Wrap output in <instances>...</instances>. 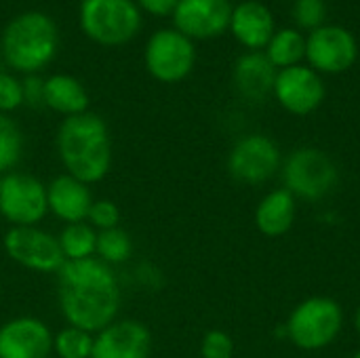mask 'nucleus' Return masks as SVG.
Here are the masks:
<instances>
[{
    "mask_svg": "<svg viewBox=\"0 0 360 358\" xmlns=\"http://www.w3.org/2000/svg\"><path fill=\"white\" fill-rule=\"evenodd\" d=\"M57 276V304L65 325L97 333L120 314L118 272L97 257L65 262Z\"/></svg>",
    "mask_w": 360,
    "mask_h": 358,
    "instance_id": "f257e3e1",
    "label": "nucleus"
},
{
    "mask_svg": "<svg viewBox=\"0 0 360 358\" xmlns=\"http://www.w3.org/2000/svg\"><path fill=\"white\" fill-rule=\"evenodd\" d=\"M57 158L63 173L93 186L112 171V135L99 114L82 112L63 118L55 135Z\"/></svg>",
    "mask_w": 360,
    "mask_h": 358,
    "instance_id": "f03ea898",
    "label": "nucleus"
},
{
    "mask_svg": "<svg viewBox=\"0 0 360 358\" xmlns=\"http://www.w3.org/2000/svg\"><path fill=\"white\" fill-rule=\"evenodd\" d=\"M0 46L8 68L32 76L53 61L59 46V34L49 15L27 11L6 23Z\"/></svg>",
    "mask_w": 360,
    "mask_h": 358,
    "instance_id": "7ed1b4c3",
    "label": "nucleus"
},
{
    "mask_svg": "<svg viewBox=\"0 0 360 358\" xmlns=\"http://www.w3.org/2000/svg\"><path fill=\"white\" fill-rule=\"evenodd\" d=\"M344 327L342 306L325 295L300 302L285 323V335L300 350H323L331 346Z\"/></svg>",
    "mask_w": 360,
    "mask_h": 358,
    "instance_id": "20e7f679",
    "label": "nucleus"
},
{
    "mask_svg": "<svg viewBox=\"0 0 360 358\" xmlns=\"http://www.w3.org/2000/svg\"><path fill=\"white\" fill-rule=\"evenodd\" d=\"M338 165L319 148H297L283 162V184L295 200H323L338 188Z\"/></svg>",
    "mask_w": 360,
    "mask_h": 358,
    "instance_id": "39448f33",
    "label": "nucleus"
},
{
    "mask_svg": "<svg viewBox=\"0 0 360 358\" xmlns=\"http://www.w3.org/2000/svg\"><path fill=\"white\" fill-rule=\"evenodd\" d=\"M141 25V11L135 0H82L80 27L97 44H127Z\"/></svg>",
    "mask_w": 360,
    "mask_h": 358,
    "instance_id": "423d86ee",
    "label": "nucleus"
},
{
    "mask_svg": "<svg viewBox=\"0 0 360 358\" xmlns=\"http://www.w3.org/2000/svg\"><path fill=\"white\" fill-rule=\"evenodd\" d=\"M46 215V184L40 177L25 171L0 177V217L11 228L40 226Z\"/></svg>",
    "mask_w": 360,
    "mask_h": 358,
    "instance_id": "0eeeda50",
    "label": "nucleus"
},
{
    "mask_svg": "<svg viewBox=\"0 0 360 358\" xmlns=\"http://www.w3.org/2000/svg\"><path fill=\"white\" fill-rule=\"evenodd\" d=\"M2 247L8 260L30 272L57 274L65 264L57 236L40 226L8 228L2 238Z\"/></svg>",
    "mask_w": 360,
    "mask_h": 358,
    "instance_id": "6e6552de",
    "label": "nucleus"
},
{
    "mask_svg": "<svg viewBox=\"0 0 360 358\" xmlns=\"http://www.w3.org/2000/svg\"><path fill=\"white\" fill-rule=\"evenodd\" d=\"M146 70L165 84L181 82L196 63V49L188 36L177 30H158L150 36L143 51Z\"/></svg>",
    "mask_w": 360,
    "mask_h": 358,
    "instance_id": "1a4fd4ad",
    "label": "nucleus"
},
{
    "mask_svg": "<svg viewBox=\"0 0 360 358\" xmlns=\"http://www.w3.org/2000/svg\"><path fill=\"white\" fill-rule=\"evenodd\" d=\"M281 165H283V158H281L278 146L274 143V139H270L268 135H259V133L240 137L232 146L228 160H226L230 177L245 186L266 184L268 179L276 175Z\"/></svg>",
    "mask_w": 360,
    "mask_h": 358,
    "instance_id": "9d476101",
    "label": "nucleus"
},
{
    "mask_svg": "<svg viewBox=\"0 0 360 358\" xmlns=\"http://www.w3.org/2000/svg\"><path fill=\"white\" fill-rule=\"evenodd\" d=\"M359 57L356 38L342 25H323L306 38V59L314 72L342 74Z\"/></svg>",
    "mask_w": 360,
    "mask_h": 358,
    "instance_id": "9b49d317",
    "label": "nucleus"
},
{
    "mask_svg": "<svg viewBox=\"0 0 360 358\" xmlns=\"http://www.w3.org/2000/svg\"><path fill=\"white\" fill-rule=\"evenodd\" d=\"M272 95L287 112L295 116H308L321 108L327 89L319 72L300 63L287 70H278Z\"/></svg>",
    "mask_w": 360,
    "mask_h": 358,
    "instance_id": "f8f14e48",
    "label": "nucleus"
},
{
    "mask_svg": "<svg viewBox=\"0 0 360 358\" xmlns=\"http://www.w3.org/2000/svg\"><path fill=\"white\" fill-rule=\"evenodd\" d=\"M53 331L30 314L13 317L0 325V358H51Z\"/></svg>",
    "mask_w": 360,
    "mask_h": 358,
    "instance_id": "ddd939ff",
    "label": "nucleus"
},
{
    "mask_svg": "<svg viewBox=\"0 0 360 358\" xmlns=\"http://www.w3.org/2000/svg\"><path fill=\"white\" fill-rule=\"evenodd\" d=\"M152 331L135 319H116L95 333L91 358H150Z\"/></svg>",
    "mask_w": 360,
    "mask_h": 358,
    "instance_id": "4468645a",
    "label": "nucleus"
},
{
    "mask_svg": "<svg viewBox=\"0 0 360 358\" xmlns=\"http://www.w3.org/2000/svg\"><path fill=\"white\" fill-rule=\"evenodd\" d=\"M232 8L230 0H179L173 11L175 30L190 40L215 38L230 27Z\"/></svg>",
    "mask_w": 360,
    "mask_h": 358,
    "instance_id": "2eb2a0df",
    "label": "nucleus"
},
{
    "mask_svg": "<svg viewBox=\"0 0 360 358\" xmlns=\"http://www.w3.org/2000/svg\"><path fill=\"white\" fill-rule=\"evenodd\" d=\"M95 196L91 192V186L68 175H55L49 184H46V203H49V213L68 224H78V222H86L89 209L93 205Z\"/></svg>",
    "mask_w": 360,
    "mask_h": 358,
    "instance_id": "dca6fc26",
    "label": "nucleus"
},
{
    "mask_svg": "<svg viewBox=\"0 0 360 358\" xmlns=\"http://www.w3.org/2000/svg\"><path fill=\"white\" fill-rule=\"evenodd\" d=\"M230 30L234 38L249 51H264L274 36V17L266 4L247 0L232 8Z\"/></svg>",
    "mask_w": 360,
    "mask_h": 358,
    "instance_id": "f3484780",
    "label": "nucleus"
},
{
    "mask_svg": "<svg viewBox=\"0 0 360 358\" xmlns=\"http://www.w3.org/2000/svg\"><path fill=\"white\" fill-rule=\"evenodd\" d=\"M278 70L270 63L264 51H249L234 65V84L245 99L264 101L274 91Z\"/></svg>",
    "mask_w": 360,
    "mask_h": 358,
    "instance_id": "a211bd4d",
    "label": "nucleus"
},
{
    "mask_svg": "<svg viewBox=\"0 0 360 358\" xmlns=\"http://www.w3.org/2000/svg\"><path fill=\"white\" fill-rule=\"evenodd\" d=\"M295 215V196L285 188L272 190L259 200L255 209V228L268 238H278L293 228Z\"/></svg>",
    "mask_w": 360,
    "mask_h": 358,
    "instance_id": "6ab92c4d",
    "label": "nucleus"
},
{
    "mask_svg": "<svg viewBox=\"0 0 360 358\" xmlns=\"http://www.w3.org/2000/svg\"><path fill=\"white\" fill-rule=\"evenodd\" d=\"M44 108L70 118L89 112V93L78 78L70 74H53L44 78Z\"/></svg>",
    "mask_w": 360,
    "mask_h": 358,
    "instance_id": "aec40b11",
    "label": "nucleus"
},
{
    "mask_svg": "<svg viewBox=\"0 0 360 358\" xmlns=\"http://www.w3.org/2000/svg\"><path fill=\"white\" fill-rule=\"evenodd\" d=\"M266 57L276 70H287L293 65H300L302 59H306V38L302 32L293 27H285L274 32L266 46Z\"/></svg>",
    "mask_w": 360,
    "mask_h": 358,
    "instance_id": "412c9836",
    "label": "nucleus"
},
{
    "mask_svg": "<svg viewBox=\"0 0 360 358\" xmlns=\"http://www.w3.org/2000/svg\"><path fill=\"white\" fill-rule=\"evenodd\" d=\"M57 241L65 262L91 260L97 253V230L86 222L63 226V230L57 234Z\"/></svg>",
    "mask_w": 360,
    "mask_h": 358,
    "instance_id": "4be33fe9",
    "label": "nucleus"
},
{
    "mask_svg": "<svg viewBox=\"0 0 360 358\" xmlns=\"http://www.w3.org/2000/svg\"><path fill=\"white\" fill-rule=\"evenodd\" d=\"M135 253V245L131 234L124 228H112L97 232V253L95 257L108 266H124L131 262Z\"/></svg>",
    "mask_w": 360,
    "mask_h": 358,
    "instance_id": "5701e85b",
    "label": "nucleus"
},
{
    "mask_svg": "<svg viewBox=\"0 0 360 358\" xmlns=\"http://www.w3.org/2000/svg\"><path fill=\"white\" fill-rule=\"evenodd\" d=\"M23 133L17 120L8 114H0V177L17 171V165L23 158Z\"/></svg>",
    "mask_w": 360,
    "mask_h": 358,
    "instance_id": "b1692460",
    "label": "nucleus"
},
{
    "mask_svg": "<svg viewBox=\"0 0 360 358\" xmlns=\"http://www.w3.org/2000/svg\"><path fill=\"white\" fill-rule=\"evenodd\" d=\"M95 333L74 325L61 327L53 333V354L57 358H91Z\"/></svg>",
    "mask_w": 360,
    "mask_h": 358,
    "instance_id": "393cba45",
    "label": "nucleus"
},
{
    "mask_svg": "<svg viewBox=\"0 0 360 358\" xmlns=\"http://www.w3.org/2000/svg\"><path fill=\"white\" fill-rule=\"evenodd\" d=\"M291 15L295 19V23L304 30H319L325 25L327 19V4L325 0H295Z\"/></svg>",
    "mask_w": 360,
    "mask_h": 358,
    "instance_id": "a878e982",
    "label": "nucleus"
},
{
    "mask_svg": "<svg viewBox=\"0 0 360 358\" xmlns=\"http://www.w3.org/2000/svg\"><path fill=\"white\" fill-rule=\"evenodd\" d=\"M86 224L93 226L97 232L118 228L120 226V209H118V205L114 200H110V198H95L91 209H89Z\"/></svg>",
    "mask_w": 360,
    "mask_h": 358,
    "instance_id": "bb28decb",
    "label": "nucleus"
},
{
    "mask_svg": "<svg viewBox=\"0 0 360 358\" xmlns=\"http://www.w3.org/2000/svg\"><path fill=\"white\" fill-rule=\"evenodd\" d=\"M200 357L232 358L234 357V340L230 338V333L221 329H211L200 340Z\"/></svg>",
    "mask_w": 360,
    "mask_h": 358,
    "instance_id": "cd10ccee",
    "label": "nucleus"
},
{
    "mask_svg": "<svg viewBox=\"0 0 360 358\" xmlns=\"http://www.w3.org/2000/svg\"><path fill=\"white\" fill-rule=\"evenodd\" d=\"M23 106L21 80L8 72H0V114H11Z\"/></svg>",
    "mask_w": 360,
    "mask_h": 358,
    "instance_id": "c85d7f7f",
    "label": "nucleus"
},
{
    "mask_svg": "<svg viewBox=\"0 0 360 358\" xmlns=\"http://www.w3.org/2000/svg\"><path fill=\"white\" fill-rule=\"evenodd\" d=\"M21 87H23V106L44 108V78H38L36 74L25 76L21 80Z\"/></svg>",
    "mask_w": 360,
    "mask_h": 358,
    "instance_id": "c756f323",
    "label": "nucleus"
},
{
    "mask_svg": "<svg viewBox=\"0 0 360 358\" xmlns=\"http://www.w3.org/2000/svg\"><path fill=\"white\" fill-rule=\"evenodd\" d=\"M135 279H137V283L141 285V287H146V289H158L160 285H162V274H160V270L158 268H154L152 264H141V266H137V270H135Z\"/></svg>",
    "mask_w": 360,
    "mask_h": 358,
    "instance_id": "7c9ffc66",
    "label": "nucleus"
},
{
    "mask_svg": "<svg viewBox=\"0 0 360 358\" xmlns=\"http://www.w3.org/2000/svg\"><path fill=\"white\" fill-rule=\"evenodd\" d=\"M177 2L179 0H137V6L143 8V11H148L150 15L167 17V15H173Z\"/></svg>",
    "mask_w": 360,
    "mask_h": 358,
    "instance_id": "2f4dec72",
    "label": "nucleus"
},
{
    "mask_svg": "<svg viewBox=\"0 0 360 358\" xmlns=\"http://www.w3.org/2000/svg\"><path fill=\"white\" fill-rule=\"evenodd\" d=\"M354 327H356V333L360 335V306L359 310H356V314H354Z\"/></svg>",
    "mask_w": 360,
    "mask_h": 358,
    "instance_id": "473e14b6",
    "label": "nucleus"
},
{
    "mask_svg": "<svg viewBox=\"0 0 360 358\" xmlns=\"http://www.w3.org/2000/svg\"><path fill=\"white\" fill-rule=\"evenodd\" d=\"M352 358H360V350H356V352H354V357Z\"/></svg>",
    "mask_w": 360,
    "mask_h": 358,
    "instance_id": "72a5a7b5",
    "label": "nucleus"
},
{
    "mask_svg": "<svg viewBox=\"0 0 360 358\" xmlns=\"http://www.w3.org/2000/svg\"><path fill=\"white\" fill-rule=\"evenodd\" d=\"M0 295H2V285H0Z\"/></svg>",
    "mask_w": 360,
    "mask_h": 358,
    "instance_id": "f704fd0d",
    "label": "nucleus"
},
{
    "mask_svg": "<svg viewBox=\"0 0 360 358\" xmlns=\"http://www.w3.org/2000/svg\"><path fill=\"white\" fill-rule=\"evenodd\" d=\"M0 72H2V63H0Z\"/></svg>",
    "mask_w": 360,
    "mask_h": 358,
    "instance_id": "c9c22d12",
    "label": "nucleus"
}]
</instances>
